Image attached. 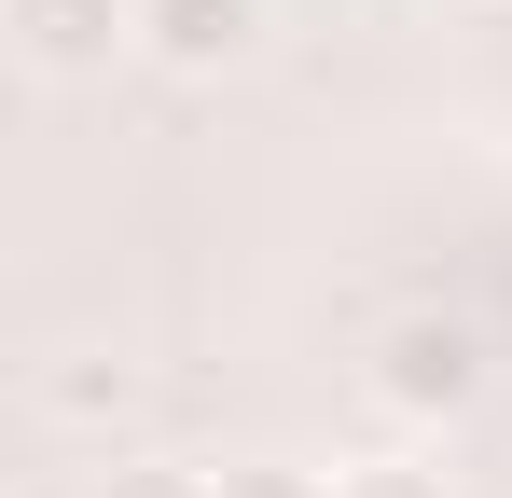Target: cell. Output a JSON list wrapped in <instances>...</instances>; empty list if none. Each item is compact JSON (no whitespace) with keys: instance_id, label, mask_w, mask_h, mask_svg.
Masks as SVG:
<instances>
[{"instance_id":"cell-1","label":"cell","mask_w":512,"mask_h":498,"mask_svg":"<svg viewBox=\"0 0 512 498\" xmlns=\"http://www.w3.org/2000/svg\"><path fill=\"white\" fill-rule=\"evenodd\" d=\"M374 402L402 415V429H457V415L485 402V332L443 319V305H402V319L374 332Z\"/></svg>"},{"instance_id":"cell-2","label":"cell","mask_w":512,"mask_h":498,"mask_svg":"<svg viewBox=\"0 0 512 498\" xmlns=\"http://www.w3.org/2000/svg\"><path fill=\"white\" fill-rule=\"evenodd\" d=\"M28 83H111V56L139 42V0H0Z\"/></svg>"},{"instance_id":"cell-3","label":"cell","mask_w":512,"mask_h":498,"mask_svg":"<svg viewBox=\"0 0 512 498\" xmlns=\"http://www.w3.org/2000/svg\"><path fill=\"white\" fill-rule=\"evenodd\" d=\"M263 42V0H139V56L167 70H236Z\"/></svg>"},{"instance_id":"cell-4","label":"cell","mask_w":512,"mask_h":498,"mask_svg":"<svg viewBox=\"0 0 512 498\" xmlns=\"http://www.w3.org/2000/svg\"><path fill=\"white\" fill-rule=\"evenodd\" d=\"M42 415H56V429H125V415H139V374H125L111 346H70V360H42Z\"/></svg>"},{"instance_id":"cell-5","label":"cell","mask_w":512,"mask_h":498,"mask_svg":"<svg viewBox=\"0 0 512 498\" xmlns=\"http://www.w3.org/2000/svg\"><path fill=\"white\" fill-rule=\"evenodd\" d=\"M84 498H222V471H194V457H111Z\"/></svg>"},{"instance_id":"cell-6","label":"cell","mask_w":512,"mask_h":498,"mask_svg":"<svg viewBox=\"0 0 512 498\" xmlns=\"http://www.w3.org/2000/svg\"><path fill=\"white\" fill-rule=\"evenodd\" d=\"M333 498H457V485H443V457H346Z\"/></svg>"},{"instance_id":"cell-7","label":"cell","mask_w":512,"mask_h":498,"mask_svg":"<svg viewBox=\"0 0 512 498\" xmlns=\"http://www.w3.org/2000/svg\"><path fill=\"white\" fill-rule=\"evenodd\" d=\"M222 498H333V471H305V457H236Z\"/></svg>"},{"instance_id":"cell-8","label":"cell","mask_w":512,"mask_h":498,"mask_svg":"<svg viewBox=\"0 0 512 498\" xmlns=\"http://www.w3.org/2000/svg\"><path fill=\"white\" fill-rule=\"evenodd\" d=\"M457 14H499V0H457Z\"/></svg>"}]
</instances>
